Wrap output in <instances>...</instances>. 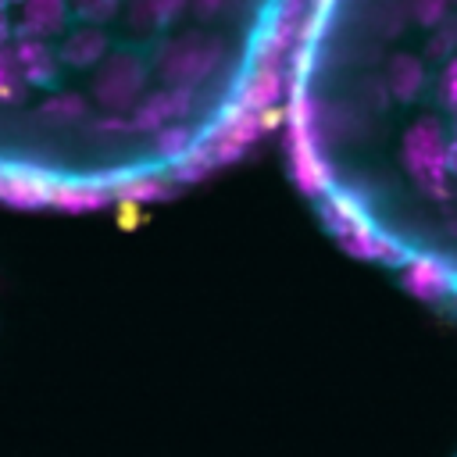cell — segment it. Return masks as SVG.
I'll return each instance as SVG.
<instances>
[{
    "label": "cell",
    "mask_w": 457,
    "mask_h": 457,
    "mask_svg": "<svg viewBox=\"0 0 457 457\" xmlns=\"http://www.w3.org/2000/svg\"><path fill=\"white\" fill-rule=\"evenodd\" d=\"M303 0H0V200L168 196L264 125Z\"/></svg>",
    "instance_id": "1"
},
{
    "label": "cell",
    "mask_w": 457,
    "mask_h": 457,
    "mask_svg": "<svg viewBox=\"0 0 457 457\" xmlns=\"http://www.w3.org/2000/svg\"><path fill=\"white\" fill-rule=\"evenodd\" d=\"M457 0H303L286 54L293 168L328 228L453 300Z\"/></svg>",
    "instance_id": "2"
}]
</instances>
